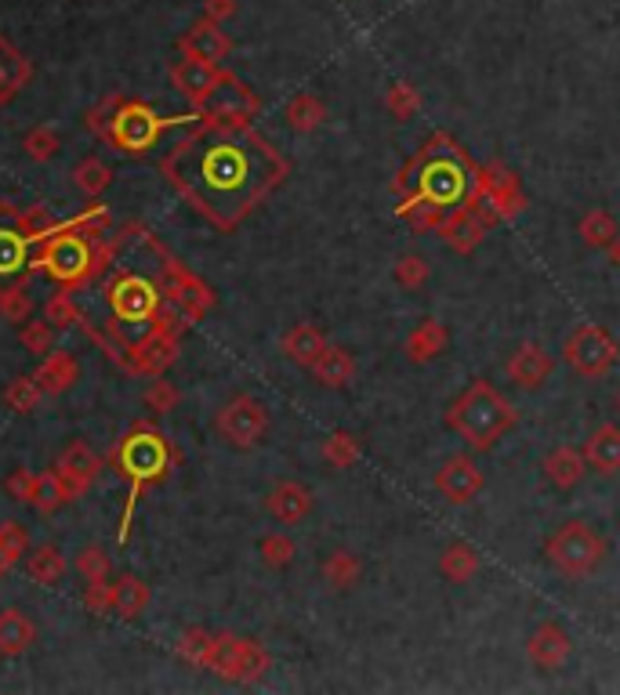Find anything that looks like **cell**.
<instances>
[{
	"label": "cell",
	"mask_w": 620,
	"mask_h": 695,
	"mask_svg": "<svg viewBox=\"0 0 620 695\" xmlns=\"http://www.w3.org/2000/svg\"><path fill=\"white\" fill-rule=\"evenodd\" d=\"M160 175L200 218L218 232H233L284 185L290 164L254 123L200 112L196 128L160 159Z\"/></svg>",
	"instance_id": "6da1fadb"
},
{
	"label": "cell",
	"mask_w": 620,
	"mask_h": 695,
	"mask_svg": "<svg viewBox=\"0 0 620 695\" xmlns=\"http://www.w3.org/2000/svg\"><path fill=\"white\" fill-rule=\"evenodd\" d=\"M476 170V159L461 149L454 134L436 131L392 181V192L400 196L396 214H407L410 207H457L468 192V175Z\"/></svg>",
	"instance_id": "7a4b0ae2"
},
{
	"label": "cell",
	"mask_w": 620,
	"mask_h": 695,
	"mask_svg": "<svg viewBox=\"0 0 620 695\" xmlns=\"http://www.w3.org/2000/svg\"><path fill=\"white\" fill-rule=\"evenodd\" d=\"M446 428L465 442L468 450L490 453L518 424V409L504 398L487 378H476L454 403L446 406Z\"/></svg>",
	"instance_id": "3957f363"
},
{
	"label": "cell",
	"mask_w": 620,
	"mask_h": 695,
	"mask_svg": "<svg viewBox=\"0 0 620 695\" xmlns=\"http://www.w3.org/2000/svg\"><path fill=\"white\" fill-rule=\"evenodd\" d=\"M112 467L128 478L131 493H128V504H123V515H120V543L128 540L131 532V518H134V504H139V496L145 493L150 486L164 482L167 475H171L175 467V450L171 442H167L160 431L150 428V424H139L131 428L128 435L117 442V450H112Z\"/></svg>",
	"instance_id": "277c9868"
},
{
	"label": "cell",
	"mask_w": 620,
	"mask_h": 695,
	"mask_svg": "<svg viewBox=\"0 0 620 695\" xmlns=\"http://www.w3.org/2000/svg\"><path fill=\"white\" fill-rule=\"evenodd\" d=\"M606 554H610L606 537L581 518L562 522V526L545 540V562L567 579H588L592 573H599Z\"/></svg>",
	"instance_id": "5b68a950"
},
{
	"label": "cell",
	"mask_w": 620,
	"mask_h": 695,
	"mask_svg": "<svg viewBox=\"0 0 620 695\" xmlns=\"http://www.w3.org/2000/svg\"><path fill=\"white\" fill-rule=\"evenodd\" d=\"M33 265L59 287L81 290L92 283V239L81 232H59L33 247Z\"/></svg>",
	"instance_id": "8992f818"
},
{
	"label": "cell",
	"mask_w": 620,
	"mask_h": 695,
	"mask_svg": "<svg viewBox=\"0 0 620 695\" xmlns=\"http://www.w3.org/2000/svg\"><path fill=\"white\" fill-rule=\"evenodd\" d=\"M196 112H193V117H196ZM193 117H171V120H167L153 106H145V101L123 98L120 109H117V117H112V128L106 134V142L112 145V149H120L123 156H142V153L153 149L156 139H160V134L171 128V123H186V120H193Z\"/></svg>",
	"instance_id": "52a82bcc"
},
{
	"label": "cell",
	"mask_w": 620,
	"mask_h": 695,
	"mask_svg": "<svg viewBox=\"0 0 620 695\" xmlns=\"http://www.w3.org/2000/svg\"><path fill=\"white\" fill-rule=\"evenodd\" d=\"M562 359L570 362V370L584 381H603L610 378L613 367L620 362V340L599 323H581L570 329L567 345H562Z\"/></svg>",
	"instance_id": "ba28073f"
},
{
	"label": "cell",
	"mask_w": 620,
	"mask_h": 695,
	"mask_svg": "<svg viewBox=\"0 0 620 695\" xmlns=\"http://www.w3.org/2000/svg\"><path fill=\"white\" fill-rule=\"evenodd\" d=\"M468 207L482 214V221H512L526 211V192L518 185V175L501 164H487L476 170V189L468 196Z\"/></svg>",
	"instance_id": "9c48e42d"
},
{
	"label": "cell",
	"mask_w": 620,
	"mask_h": 695,
	"mask_svg": "<svg viewBox=\"0 0 620 695\" xmlns=\"http://www.w3.org/2000/svg\"><path fill=\"white\" fill-rule=\"evenodd\" d=\"M106 304L120 326H142L150 334L153 319L164 304V293L153 279L139 276V272H117L106 283Z\"/></svg>",
	"instance_id": "30bf717a"
},
{
	"label": "cell",
	"mask_w": 620,
	"mask_h": 695,
	"mask_svg": "<svg viewBox=\"0 0 620 695\" xmlns=\"http://www.w3.org/2000/svg\"><path fill=\"white\" fill-rule=\"evenodd\" d=\"M273 667V656L265 652V645H258L254 637H236V634H214L211 645V667L218 678L236 681V685H254L262 681Z\"/></svg>",
	"instance_id": "8fae6325"
},
{
	"label": "cell",
	"mask_w": 620,
	"mask_h": 695,
	"mask_svg": "<svg viewBox=\"0 0 620 695\" xmlns=\"http://www.w3.org/2000/svg\"><path fill=\"white\" fill-rule=\"evenodd\" d=\"M153 250L160 254V283H156V287H160V293L167 301H175L178 309H182V315L189 319V323H200V319L214 309V301H218L214 298V290L200 276H193L182 261H175L171 254H167L160 243H153Z\"/></svg>",
	"instance_id": "7c38bea8"
},
{
	"label": "cell",
	"mask_w": 620,
	"mask_h": 695,
	"mask_svg": "<svg viewBox=\"0 0 620 695\" xmlns=\"http://www.w3.org/2000/svg\"><path fill=\"white\" fill-rule=\"evenodd\" d=\"M214 428H218V435L229 442V446L254 450L269 431V409L258 403L254 395H236L218 409Z\"/></svg>",
	"instance_id": "4fadbf2b"
},
{
	"label": "cell",
	"mask_w": 620,
	"mask_h": 695,
	"mask_svg": "<svg viewBox=\"0 0 620 695\" xmlns=\"http://www.w3.org/2000/svg\"><path fill=\"white\" fill-rule=\"evenodd\" d=\"M432 486H436V493L446 500V504L465 507L482 493V489H487V475L479 471V464L472 460L468 453H454V457H446L443 464L436 467Z\"/></svg>",
	"instance_id": "5bb4252c"
},
{
	"label": "cell",
	"mask_w": 620,
	"mask_h": 695,
	"mask_svg": "<svg viewBox=\"0 0 620 695\" xmlns=\"http://www.w3.org/2000/svg\"><path fill=\"white\" fill-rule=\"evenodd\" d=\"M200 112L214 120H229V123H251L258 112H262V98H258L240 76L225 70L222 84L211 91V98L200 106Z\"/></svg>",
	"instance_id": "9a60e30c"
},
{
	"label": "cell",
	"mask_w": 620,
	"mask_h": 695,
	"mask_svg": "<svg viewBox=\"0 0 620 695\" xmlns=\"http://www.w3.org/2000/svg\"><path fill=\"white\" fill-rule=\"evenodd\" d=\"M222 76H225L222 65L204 62V59H189V55H182V62L171 65V84L193 109L204 106L211 98V91L222 84Z\"/></svg>",
	"instance_id": "2e32d148"
},
{
	"label": "cell",
	"mask_w": 620,
	"mask_h": 695,
	"mask_svg": "<svg viewBox=\"0 0 620 695\" xmlns=\"http://www.w3.org/2000/svg\"><path fill=\"white\" fill-rule=\"evenodd\" d=\"M504 373H509V381L515 387H523V392H537V387H545L551 381V373H556V359H551V351L545 345H518L512 351V359L504 362Z\"/></svg>",
	"instance_id": "e0dca14e"
},
{
	"label": "cell",
	"mask_w": 620,
	"mask_h": 695,
	"mask_svg": "<svg viewBox=\"0 0 620 695\" xmlns=\"http://www.w3.org/2000/svg\"><path fill=\"white\" fill-rule=\"evenodd\" d=\"M178 51L189 55V59H204V62L222 65L233 55V37L222 29V22L200 19V22H193V26L182 33V40H178Z\"/></svg>",
	"instance_id": "ac0fdd59"
},
{
	"label": "cell",
	"mask_w": 620,
	"mask_h": 695,
	"mask_svg": "<svg viewBox=\"0 0 620 695\" xmlns=\"http://www.w3.org/2000/svg\"><path fill=\"white\" fill-rule=\"evenodd\" d=\"M59 475H62V482L65 489H70V500L76 496H84L87 489L95 486V478L103 475V460H98V453L87 446V442H70V446L62 450V457H59Z\"/></svg>",
	"instance_id": "d6986e66"
},
{
	"label": "cell",
	"mask_w": 620,
	"mask_h": 695,
	"mask_svg": "<svg viewBox=\"0 0 620 695\" xmlns=\"http://www.w3.org/2000/svg\"><path fill=\"white\" fill-rule=\"evenodd\" d=\"M175 359H178V334H167L160 326H153L150 334L131 345V373L160 378Z\"/></svg>",
	"instance_id": "ffe728a7"
},
{
	"label": "cell",
	"mask_w": 620,
	"mask_h": 695,
	"mask_svg": "<svg viewBox=\"0 0 620 695\" xmlns=\"http://www.w3.org/2000/svg\"><path fill=\"white\" fill-rule=\"evenodd\" d=\"M436 232L450 250H457V254H472V250H479L482 239H487V221H482L479 211H472L465 203V207L446 211Z\"/></svg>",
	"instance_id": "44dd1931"
},
{
	"label": "cell",
	"mask_w": 620,
	"mask_h": 695,
	"mask_svg": "<svg viewBox=\"0 0 620 695\" xmlns=\"http://www.w3.org/2000/svg\"><path fill=\"white\" fill-rule=\"evenodd\" d=\"M573 652V642H570V634H567V626H559L556 620H545L537 626L534 634L526 637V656H529V663L540 667V670H559L562 663L570 659Z\"/></svg>",
	"instance_id": "7402d4cb"
},
{
	"label": "cell",
	"mask_w": 620,
	"mask_h": 695,
	"mask_svg": "<svg viewBox=\"0 0 620 695\" xmlns=\"http://www.w3.org/2000/svg\"><path fill=\"white\" fill-rule=\"evenodd\" d=\"M265 511L273 515L279 526H298L312 515V489L301 482H276L265 496Z\"/></svg>",
	"instance_id": "603a6c76"
},
{
	"label": "cell",
	"mask_w": 620,
	"mask_h": 695,
	"mask_svg": "<svg viewBox=\"0 0 620 695\" xmlns=\"http://www.w3.org/2000/svg\"><path fill=\"white\" fill-rule=\"evenodd\" d=\"M29 265H33V243L15 225H0V290L26 279Z\"/></svg>",
	"instance_id": "cb8c5ba5"
},
{
	"label": "cell",
	"mask_w": 620,
	"mask_h": 695,
	"mask_svg": "<svg viewBox=\"0 0 620 695\" xmlns=\"http://www.w3.org/2000/svg\"><path fill=\"white\" fill-rule=\"evenodd\" d=\"M540 471H545V478L559 489V493H570V489H577L581 478L588 475V460H584V450L556 446V450L545 453V460H540Z\"/></svg>",
	"instance_id": "d4e9b609"
},
{
	"label": "cell",
	"mask_w": 620,
	"mask_h": 695,
	"mask_svg": "<svg viewBox=\"0 0 620 695\" xmlns=\"http://www.w3.org/2000/svg\"><path fill=\"white\" fill-rule=\"evenodd\" d=\"M584 460L595 475H620V424H599L584 442Z\"/></svg>",
	"instance_id": "484cf974"
},
{
	"label": "cell",
	"mask_w": 620,
	"mask_h": 695,
	"mask_svg": "<svg viewBox=\"0 0 620 695\" xmlns=\"http://www.w3.org/2000/svg\"><path fill=\"white\" fill-rule=\"evenodd\" d=\"M331 345V340L323 337V329L320 326H312V323H298V326H290L284 337H279V351L295 362V367L301 370H309L315 359L323 356V348Z\"/></svg>",
	"instance_id": "4316f807"
},
{
	"label": "cell",
	"mask_w": 620,
	"mask_h": 695,
	"mask_svg": "<svg viewBox=\"0 0 620 695\" xmlns=\"http://www.w3.org/2000/svg\"><path fill=\"white\" fill-rule=\"evenodd\" d=\"M450 348V329L439 323V319H421L414 329H410V337H407V359L417 362V367H425V362H436L443 351Z\"/></svg>",
	"instance_id": "83f0119b"
},
{
	"label": "cell",
	"mask_w": 620,
	"mask_h": 695,
	"mask_svg": "<svg viewBox=\"0 0 620 695\" xmlns=\"http://www.w3.org/2000/svg\"><path fill=\"white\" fill-rule=\"evenodd\" d=\"M479 568H482V558L468 540H450L443 551H439V576H443L446 584H457V587L468 584V579H476Z\"/></svg>",
	"instance_id": "f1b7e54d"
},
{
	"label": "cell",
	"mask_w": 620,
	"mask_h": 695,
	"mask_svg": "<svg viewBox=\"0 0 620 695\" xmlns=\"http://www.w3.org/2000/svg\"><path fill=\"white\" fill-rule=\"evenodd\" d=\"M309 373L315 378V384L331 387V392H342V387H348V384H353V378H356V359L348 356L345 348L326 345L323 356L309 367Z\"/></svg>",
	"instance_id": "f546056e"
},
{
	"label": "cell",
	"mask_w": 620,
	"mask_h": 695,
	"mask_svg": "<svg viewBox=\"0 0 620 695\" xmlns=\"http://www.w3.org/2000/svg\"><path fill=\"white\" fill-rule=\"evenodd\" d=\"M33 378H37V384L44 387V395H65L76 381H81V367H76V359L70 351H48Z\"/></svg>",
	"instance_id": "4dcf8cb0"
},
{
	"label": "cell",
	"mask_w": 620,
	"mask_h": 695,
	"mask_svg": "<svg viewBox=\"0 0 620 695\" xmlns=\"http://www.w3.org/2000/svg\"><path fill=\"white\" fill-rule=\"evenodd\" d=\"M37 642V626L19 609L0 612V656H22L26 648Z\"/></svg>",
	"instance_id": "1f68e13d"
},
{
	"label": "cell",
	"mask_w": 620,
	"mask_h": 695,
	"mask_svg": "<svg viewBox=\"0 0 620 695\" xmlns=\"http://www.w3.org/2000/svg\"><path fill=\"white\" fill-rule=\"evenodd\" d=\"M320 576H323L326 587L353 590L359 579H363V562H359V554H353V551H334V554L323 558Z\"/></svg>",
	"instance_id": "d6a6232c"
},
{
	"label": "cell",
	"mask_w": 620,
	"mask_h": 695,
	"mask_svg": "<svg viewBox=\"0 0 620 695\" xmlns=\"http://www.w3.org/2000/svg\"><path fill=\"white\" fill-rule=\"evenodd\" d=\"M287 128L295 131V134H312V131H320L323 128V120H326V106H323V98H315L312 91H301V95H295L287 101Z\"/></svg>",
	"instance_id": "836d02e7"
},
{
	"label": "cell",
	"mask_w": 620,
	"mask_h": 695,
	"mask_svg": "<svg viewBox=\"0 0 620 695\" xmlns=\"http://www.w3.org/2000/svg\"><path fill=\"white\" fill-rule=\"evenodd\" d=\"M0 80H4V95H8V101L15 98L19 91L33 80V65H29V59H26V55H22L8 37H0Z\"/></svg>",
	"instance_id": "e575fe53"
},
{
	"label": "cell",
	"mask_w": 620,
	"mask_h": 695,
	"mask_svg": "<svg viewBox=\"0 0 620 695\" xmlns=\"http://www.w3.org/2000/svg\"><path fill=\"white\" fill-rule=\"evenodd\" d=\"M150 587L142 584L139 576H120L117 584H112V612L123 620H134L142 616L145 609H150Z\"/></svg>",
	"instance_id": "d590c367"
},
{
	"label": "cell",
	"mask_w": 620,
	"mask_h": 695,
	"mask_svg": "<svg viewBox=\"0 0 620 695\" xmlns=\"http://www.w3.org/2000/svg\"><path fill=\"white\" fill-rule=\"evenodd\" d=\"M29 504L37 507L40 515H55L59 507L73 504V500H70V489H65L62 475H59V467H51V471H40V475H37V482H33Z\"/></svg>",
	"instance_id": "8d00e7d4"
},
{
	"label": "cell",
	"mask_w": 620,
	"mask_h": 695,
	"mask_svg": "<svg viewBox=\"0 0 620 695\" xmlns=\"http://www.w3.org/2000/svg\"><path fill=\"white\" fill-rule=\"evenodd\" d=\"M577 232H581V239H584V247L588 250H606L617 239V232H620V225H617V218L610 211H603V207H592L588 214H584L581 218V225H577Z\"/></svg>",
	"instance_id": "74e56055"
},
{
	"label": "cell",
	"mask_w": 620,
	"mask_h": 695,
	"mask_svg": "<svg viewBox=\"0 0 620 695\" xmlns=\"http://www.w3.org/2000/svg\"><path fill=\"white\" fill-rule=\"evenodd\" d=\"M320 457L331 464L334 471H348V467L363 457V439L353 435V431H334L320 446Z\"/></svg>",
	"instance_id": "f35d334b"
},
{
	"label": "cell",
	"mask_w": 620,
	"mask_h": 695,
	"mask_svg": "<svg viewBox=\"0 0 620 695\" xmlns=\"http://www.w3.org/2000/svg\"><path fill=\"white\" fill-rule=\"evenodd\" d=\"M65 568H70V562H65V554L59 547H37L26 562V573L37 579L40 587H55L65 576Z\"/></svg>",
	"instance_id": "ab89813d"
},
{
	"label": "cell",
	"mask_w": 620,
	"mask_h": 695,
	"mask_svg": "<svg viewBox=\"0 0 620 695\" xmlns=\"http://www.w3.org/2000/svg\"><path fill=\"white\" fill-rule=\"evenodd\" d=\"M73 181H76V189H81L84 196H92V200H95V196H103V192L109 189L112 170H109L98 156H87V159H81V164H76Z\"/></svg>",
	"instance_id": "60d3db41"
},
{
	"label": "cell",
	"mask_w": 620,
	"mask_h": 695,
	"mask_svg": "<svg viewBox=\"0 0 620 695\" xmlns=\"http://www.w3.org/2000/svg\"><path fill=\"white\" fill-rule=\"evenodd\" d=\"M385 109L400 123L414 120L417 109H421V91H417L414 84H407V80H396V84H389V91H385Z\"/></svg>",
	"instance_id": "b9f144b4"
},
{
	"label": "cell",
	"mask_w": 620,
	"mask_h": 695,
	"mask_svg": "<svg viewBox=\"0 0 620 695\" xmlns=\"http://www.w3.org/2000/svg\"><path fill=\"white\" fill-rule=\"evenodd\" d=\"M211 645H214V634L200 631V626H189V631H182V637H178V656L186 659L189 667H211Z\"/></svg>",
	"instance_id": "7bdbcfd3"
},
{
	"label": "cell",
	"mask_w": 620,
	"mask_h": 695,
	"mask_svg": "<svg viewBox=\"0 0 620 695\" xmlns=\"http://www.w3.org/2000/svg\"><path fill=\"white\" fill-rule=\"evenodd\" d=\"M44 319H48V323H55L59 329H65V326H81L84 312L76 309V301H73V290H70V287L55 290L51 298L44 301Z\"/></svg>",
	"instance_id": "ee69618b"
},
{
	"label": "cell",
	"mask_w": 620,
	"mask_h": 695,
	"mask_svg": "<svg viewBox=\"0 0 620 695\" xmlns=\"http://www.w3.org/2000/svg\"><path fill=\"white\" fill-rule=\"evenodd\" d=\"M4 403L15 409V414H33L44 403V387L37 384V378H15L4 387Z\"/></svg>",
	"instance_id": "f6af8a7d"
},
{
	"label": "cell",
	"mask_w": 620,
	"mask_h": 695,
	"mask_svg": "<svg viewBox=\"0 0 620 695\" xmlns=\"http://www.w3.org/2000/svg\"><path fill=\"white\" fill-rule=\"evenodd\" d=\"M19 340L22 348L29 351V356H48V351H55V326L48 323V319H26L19 329Z\"/></svg>",
	"instance_id": "bcb514c9"
},
{
	"label": "cell",
	"mask_w": 620,
	"mask_h": 695,
	"mask_svg": "<svg viewBox=\"0 0 620 695\" xmlns=\"http://www.w3.org/2000/svg\"><path fill=\"white\" fill-rule=\"evenodd\" d=\"M26 547H29V532L22 529L19 522L0 526V576H4L8 568L15 565L22 554H26Z\"/></svg>",
	"instance_id": "7dc6e473"
},
{
	"label": "cell",
	"mask_w": 620,
	"mask_h": 695,
	"mask_svg": "<svg viewBox=\"0 0 620 695\" xmlns=\"http://www.w3.org/2000/svg\"><path fill=\"white\" fill-rule=\"evenodd\" d=\"M428 276H432V265L421 257V254H403L396 265H392V279L400 283L403 290H417L425 287Z\"/></svg>",
	"instance_id": "c3c4849f"
},
{
	"label": "cell",
	"mask_w": 620,
	"mask_h": 695,
	"mask_svg": "<svg viewBox=\"0 0 620 695\" xmlns=\"http://www.w3.org/2000/svg\"><path fill=\"white\" fill-rule=\"evenodd\" d=\"M258 554H262V562L269 568H287L290 562H295L298 547H295V540H290V537H284V532H269V537H262Z\"/></svg>",
	"instance_id": "681fc988"
},
{
	"label": "cell",
	"mask_w": 620,
	"mask_h": 695,
	"mask_svg": "<svg viewBox=\"0 0 620 695\" xmlns=\"http://www.w3.org/2000/svg\"><path fill=\"white\" fill-rule=\"evenodd\" d=\"M33 312V298L26 293V283H15V287H4L0 290V315L8 319V323H26Z\"/></svg>",
	"instance_id": "f907efd6"
},
{
	"label": "cell",
	"mask_w": 620,
	"mask_h": 695,
	"mask_svg": "<svg viewBox=\"0 0 620 695\" xmlns=\"http://www.w3.org/2000/svg\"><path fill=\"white\" fill-rule=\"evenodd\" d=\"M73 565H76V573L84 576V584H106L109 579V554L103 547H84Z\"/></svg>",
	"instance_id": "816d5d0a"
},
{
	"label": "cell",
	"mask_w": 620,
	"mask_h": 695,
	"mask_svg": "<svg viewBox=\"0 0 620 695\" xmlns=\"http://www.w3.org/2000/svg\"><path fill=\"white\" fill-rule=\"evenodd\" d=\"M22 149H26L29 159H37V164H44V159H51L55 153H59V134H55L51 128H33L26 139H22Z\"/></svg>",
	"instance_id": "f5cc1de1"
},
{
	"label": "cell",
	"mask_w": 620,
	"mask_h": 695,
	"mask_svg": "<svg viewBox=\"0 0 620 695\" xmlns=\"http://www.w3.org/2000/svg\"><path fill=\"white\" fill-rule=\"evenodd\" d=\"M120 101H123L120 95H106L103 101H98V106H92V109H87V117H84L87 131H95L98 139L106 142V134H109V128H112V117H117Z\"/></svg>",
	"instance_id": "db71d44e"
},
{
	"label": "cell",
	"mask_w": 620,
	"mask_h": 695,
	"mask_svg": "<svg viewBox=\"0 0 620 695\" xmlns=\"http://www.w3.org/2000/svg\"><path fill=\"white\" fill-rule=\"evenodd\" d=\"M120 250V239H103V236H92V279L106 276L112 257H117Z\"/></svg>",
	"instance_id": "11a10c76"
},
{
	"label": "cell",
	"mask_w": 620,
	"mask_h": 695,
	"mask_svg": "<svg viewBox=\"0 0 620 695\" xmlns=\"http://www.w3.org/2000/svg\"><path fill=\"white\" fill-rule=\"evenodd\" d=\"M33 482H37V475L26 471V467H15V471L4 478V493L15 500V504H26L33 496Z\"/></svg>",
	"instance_id": "9f6ffc18"
},
{
	"label": "cell",
	"mask_w": 620,
	"mask_h": 695,
	"mask_svg": "<svg viewBox=\"0 0 620 695\" xmlns=\"http://www.w3.org/2000/svg\"><path fill=\"white\" fill-rule=\"evenodd\" d=\"M145 403H150L153 414H167V409L178 406V387L171 381H156L150 392H145Z\"/></svg>",
	"instance_id": "6f0895ef"
},
{
	"label": "cell",
	"mask_w": 620,
	"mask_h": 695,
	"mask_svg": "<svg viewBox=\"0 0 620 695\" xmlns=\"http://www.w3.org/2000/svg\"><path fill=\"white\" fill-rule=\"evenodd\" d=\"M87 609L95 612V616H106V612H112V584L106 579V584H87Z\"/></svg>",
	"instance_id": "680465c9"
},
{
	"label": "cell",
	"mask_w": 620,
	"mask_h": 695,
	"mask_svg": "<svg viewBox=\"0 0 620 695\" xmlns=\"http://www.w3.org/2000/svg\"><path fill=\"white\" fill-rule=\"evenodd\" d=\"M236 15V0H204V19L229 22Z\"/></svg>",
	"instance_id": "91938a15"
},
{
	"label": "cell",
	"mask_w": 620,
	"mask_h": 695,
	"mask_svg": "<svg viewBox=\"0 0 620 695\" xmlns=\"http://www.w3.org/2000/svg\"><path fill=\"white\" fill-rule=\"evenodd\" d=\"M606 257H610V265H617V268H620V232H617L613 243L606 247Z\"/></svg>",
	"instance_id": "94428289"
},
{
	"label": "cell",
	"mask_w": 620,
	"mask_h": 695,
	"mask_svg": "<svg viewBox=\"0 0 620 695\" xmlns=\"http://www.w3.org/2000/svg\"><path fill=\"white\" fill-rule=\"evenodd\" d=\"M0 106H8V95H4V80H0Z\"/></svg>",
	"instance_id": "6125c7cd"
},
{
	"label": "cell",
	"mask_w": 620,
	"mask_h": 695,
	"mask_svg": "<svg viewBox=\"0 0 620 695\" xmlns=\"http://www.w3.org/2000/svg\"><path fill=\"white\" fill-rule=\"evenodd\" d=\"M617 409H620V392H617Z\"/></svg>",
	"instance_id": "be15d7a7"
}]
</instances>
